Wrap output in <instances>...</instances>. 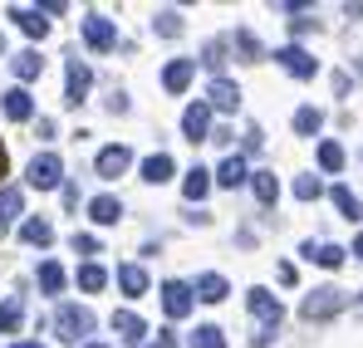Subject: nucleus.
<instances>
[{"label":"nucleus","mask_w":363,"mask_h":348,"mask_svg":"<svg viewBox=\"0 0 363 348\" xmlns=\"http://www.w3.org/2000/svg\"><path fill=\"white\" fill-rule=\"evenodd\" d=\"M74 250H79V255H99V250H104V245H99V240H94V235H74Z\"/></svg>","instance_id":"obj_38"},{"label":"nucleus","mask_w":363,"mask_h":348,"mask_svg":"<svg viewBox=\"0 0 363 348\" xmlns=\"http://www.w3.org/2000/svg\"><path fill=\"white\" fill-rule=\"evenodd\" d=\"M20 240H25V245H50V240H55V231H50V221L30 216V221L20 226Z\"/></svg>","instance_id":"obj_24"},{"label":"nucleus","mask_w":363,"mask_h":348,"mask_svg":"<svg viewBox=\"0 0 363 348\" xmlns=\"http://www.w3.org/2000/svg\"><path fill=\"white\" fill-rule=\"evenodd\" d=\"M191 285H182V280H167L162 285V309H167V319H182V314H191Z\"/></svg>","instance_id":"obj_7"},{"label":"nucleus","mask_w":363,"mask_h":348,"mask_svg":"<svg viewBox=\"0 0 363 348\" xmlns=\"http://www.w3.org/2000/svg\"><path fill=\"white\" fill-rule=\"evenodd\" d=\"M191 74H196V64H191V59H172V64L162 69V89H167V94H182V89L191 84Z\"/></svg>","instance_id":"obj_14"},{"label":"nucleus","mask_w":363,"mask_h":348,"mask_svg":"<svg viewBox=\"0 0 363 348\" xmlns=\"http://www.w3.org/2000/svg\"><path fill=\"white\" fill-rule=\"evenodd\" d=\"M118 290L128 299H143L147 294V270L143 265H118Z\"/></svg>","instance_id":"obj_15"},{"label":"nucleus","mask_w":363,"mask_h":348,"mask_svg":"<svg viewBox=\"0 0 363 348\" xmlns=\"http://www.w3.org/2000/svg\"><path fill=\"white\" fill-rule=\"evenodd\" d=\"M344 309V294L339 290H314V294H304V304H300V314L314 324V319H329V314H339Z\"/></svg>","instance_id":"obj_4"},{"label":"nucleus","mask_w":363,"mask_h":348,"mask_svg":"<svg viewBox=\"0 0 363 348\" xmlns=\"http://www.w3.org/2000/svg\"><path fill=\"white\" fill-rule=\"evenodd\" d=\"M250 186H255L260 206H275V196H280V181H275V172H255V176H250Z\"/></svg>","instance_id":"obj_26"},{"label":"nucleus","mask_w":363,"mask_h":348,"mask_svg":"<svg viewBox=\"0 0 363 348\" xmlns=\"http://www.w3.org/2000/svg\"><path fill=\"white\" fill-rule=\"evenodd\" d=\"M275 59L295 74V79H314L319 74V64H314V55H304L300 45H285V50H275Z\"/></svg>","instance_id":"obj_10"},{"label":"nucleus","mask_w":363,"mask_h":348,"mask_svg":"<svg viewBox=\"0 0 363 348\" xmlns=\"http://www.w3.org/2000/svg\"><path fill=\"white\" fill-rule=\"evenodd\" d=\"M319 123H324L319 108H300V113H295V133H300V137H314V133H319Z\"/></svg>","instance_id":"obj_33"},{"label":"nucleus","mask_w":363,"mask_h":348,"mask_svg":"<svg viewBox=\"0 0 363 348\" xmlns=\"http://www.w3.org/2000/svg\"><path fill=\"white\" fill-rule=\"evenodd\" d=\"M55 334H60L64 344L89 339V334H94V314H89L84 304H60V314H55Z\"/></svg>","instance_id":"obj_1"},{"label":"nucleus","mask_w":363,"mask_h":348,"mask_svg":"<svg viewBox=\"0 0 363 348\" xmlns=\"http://www.w3.org/2000/svg\"><path fill=\"white\" fill-rule=\"evenodd\" d=\"M182 133H186L191 142L211 137V103H191V108L182 113Z\"/></svg>","instance_id":"obj_9"},{"label":"nucleus","mask_w":363,"mask_h":348,"mask_svg":"<svg viewBox=\"0 0 363 348\" xmlns=\"http://www.w3.org/2000/svg\"><path fill=\"white\" fill-rule=\"evenodd\" d=\"M226 290H231V285H226L221 275H201V280H196V299H206V304H221Z\"/></svg>","instance_id":"obj_23"},{"label":"nucleus","mask_w":363,"mask_h":348,"mask_svg":"<svg viewBox=\"0 0 363 348\" xmlns=\"http://www.w3.org/2000/svg\"><path fill=\"white\" fill-rule=\"evenodd\" d=\"M304 260H314V265H324V270H339V265H344V245L309 240V245H304Z\"/></svg>","instance_id":"obj_13"},{"label":"nucleus","mask_w":363,"mask_h":348,"mask_svg":"<svg viewBox=\"0 0 363 348\" xmlns=\"http://www.w3.org/2000/svg\"><path fill=\"white\" fill-rule=\"evenodd\" d=\"M191 348H226V334H221L216 324H201V329L191 334Z\"/></svg>","instance_id":"obj_31"},{"label":"nucleus","mask_w":363,"mask_h":348,"mask_svg":"<svg viewBox=\"0 0 363 348\" xmlns=\"http://www.w3.org/2000/svg\"><path fill=\"white\" fill-rule=\"evenodd\" d=\"M319 167H324V172H339V167H344V147H339V142H319Z\"/></svg>","instance_id":"obj_34"},{"label":"nucleus","mask_w":363,"mask_h":348,"mask_svg":"<svg viewBox=\"0 0 363 348\" xmlns=\"http://www.w3.org/2000/svg\"><path fill=\"white\" fill-rule=\"evenodd\" d=\"M84 348H108V344H84Z\"/></svg>","instance_id":"obj_42"},{"label":"nucleus","mask_w":363,"mask_h":348,"mask_svg":"<svg viewBox=\"0 0 363 348\" xmlns=\"http://www.w3.org/2000/svg\"><path fill=\"white\" fill-rule=\"evenodd\" d=\"M172 172H177V167H172V157H167V152H152V157L143 162V181H152V186H162Z\"/></svg>","instance_id":"obj_19"},{"label":"nucleus","mask_w":363,"mask_h":348,"mask_svg":"<svg viewBox=\"0 0 363 348\" xmlns=\"http://www.w3.org/2000/svg\"><path fill=\"white\" fill-rule=\"evenodd\" d=\"M0 231H5V226H0Z\"/></svg>","instance_id":"obj_45"},{"label":"nucleus","mask_w":363,"mask_h":348,"mask_svg":"<svg viewBox=\"0 0 363 348\" xmlns=\"http://www.w3.org/2000/svg\"><path fill=\"white\" fill-rule=\"evenodd\" d=\"M113 329H118L123 344H143V334H147V324H143L138 314H128V309H123V314H113Z\"/></svg>","instance_id":"obj_18"},{"label":"nucleus","mask_w":363,"mask_h":348,"mask_svg":"<svg viewBox=\"0 0 363 348\" xmlns=\"http://www.w3.org/2000/svg\"><path fill=\"white\" fill-rule=\"evenodd\" d=\"M329 196H334V206H339V216H349V221H359V216H363V201L354 196V191H349V186H334Z\"/></svg>","instance_id":"obj_25"},{"label":"nucleus","mask_w":363,"mask_h":348,"mask_svg":"<svg viewBox=\"0 0 363 348\" xmlns=\"http://www.w3.org/2000/svg\"><path fill=\"white\" fill-rule=\"evenodd\" d=\"M5 167H10V152H5V142H0V176H5Z\"/></svg>","instance_id":"obj_39"},{"label":"nucleus","mask_w":363,"mask_h":348,"mask_svg":"<svg viewBox=\"0 0 363 348\" xmlns=\"http://www.w3.org/2000/svg\"><path fill=\"white\" fill-rule=\"evenodd\" d=\"M0 108H5V118H10V123H25V118L35 113V99H30V94H25V89H10V94H5V103H0Z\"/></svg>","instance_id":"obj_16"},{"label":"nucleus","mask_w":363,"mask_h":348,"mask_svg":"<svg viewBox=\"0 0 363 348\" xmlns=\"http://www.w3.org/2000/svg\"><path fill=\"white\" fill-rule=\"evenodd\" d=\"M152 30H157L162 40H177V35H182V15H177V10H162V15L152 20Z\"/></svg>","instance_id":"obj_32"},{"label":"nucleus","mask_w":363,"mask_h":348,"mask_svg":"<svg viewBox=\"0 0 363 348\" xmlns=\"http://www.w3.org/2000/svg\"><path fill=\"white\" fill-rule=\"evenodd\" d=\"M216 181H221V186H241L245 181V157H226V162L216 167Z\"/></svg>","instance_id":"obj_28"},{"label":"nucleus","mask_w":363,"mask_h":348,"mask_svg":"<svg viewBox=\"0 0 363 348\" xmlns=\"http://www.w3.org/2000/svg\"><path fill=\"white\" fill-rule=\"evenodd\" d=\"M206 103H211V108H221V113H236V108H241V89H236L231 79H211Z\"/></svg>","instance_id":"obj_11"},{"label":"nucleus","mask_w":363,"mask_h":348,"mask_svg":"<svg viewBox=\"0 0 363 348\" xmlns=\"http://www.w3.org/2000/svg\"><path fill=\"white\" fill-rule=\"evenodd\" d=\"M236 50H241V59H250V64H255V59H265V50H260V40H255L250 30H236Z\"/></svg>","instance_id":"obj_35"},{"label":"nucleus","mask_w":363,"mask_h":348,"mask_svg":"<svg viewBox=\"0 0 363 348\" xmlns=\"http://www.w3.org/2000/svg\"><path fill=\"white\" fill-rule=\"evenodd\" d=\"M89 84H94L89 64H84V59L74 55V59H69V84H64V103H69V108H79V103L89 99Z\"/></svg>","instance_id":"obj_5"},{"label":"nucleus","mask_w":363,"mask_h":348,"mask_svg":"<svg viewBox=\"0 0 363 348\" xmlns=\"http://www.w3.org/2000/svg\"><path fill=\"white\" fill-rule=\"evenodd\" d=\"M20 206H25L20 186H5V191H0V226H5V221H15V216H20Z\"/></svg>","instance_id":"obj_29"},{"label":"nucleus","mask_w":363,"mask_h":348,"mask_svg":"<svg viewBox=\"0 0 363 348\" xmlns=\"http://www.w3.org/2000/svg\"><path fill=\"white\" fill-rule=\"evenodd\" d=\"M182 191H186V201H201V196L211 191V172H206V167H191L186 181H182Z\"/></svg>","instance_id":"obj_22"},{"label":"nucleus","mask_w":363,"mask_h":348,"mask_svg":"<svg viewBox=\"0 0 363 348\" xmlns=\"http://www.w3.org/2000/svg\"><path fill=\"white\" fill-rule=\"evenodd\" d=\"M84 40H89V50H113L118 45V30H113V20L108 15H84Z\"/></svg>","instance_id":"obj_3"},{"label":"nucleus","mask_w":363,"mask_h":348,"mask_svg":"<svg viewBox=\"0 0 363 348\" xmlns=\"http://www.w3.org/2000/svg\"><path fill=\"white\" fill-rule=\"evenodd\" d=\"M20 319H25V294H10V299L0 304V334H15Z\"/></svg>","instance_id":"obj_20"},{"label":"nucleus","mask_w":363,"mask_h":348,"mask_svg":"<svg viewBox=\"0 0 363 348\" xmlns=\"http://www.w3.org/2000/svg\"><path fill=\"white\" fill-rule=\"evenodd\" d=\"M319 191H324V186H319V176H314V172L295 176V196H300V201H314V196H319Z\"/></svg>","instance_id":"obj_37"},{"label":"nucleus","mask_w":363,"mask_h":348,"mask_svg":"<svg viewBox=\"0 0 363 348\" xmlns=\"http://www.w3.org/2000/svg\"><path fill=\"white\" fill-rule=\"evenodd\" d=\"M128 162H133V152H128L123 142H113V147H104V152H99V162H94V172H99V176H108V181H113V176H123V172H128Z\"/></svg>","instance_id":"obj_8"},{"label":"nucleus","mask_w":363,"mask_h":348,"mask_svg":"<svg viewBox=\"0 0 363 348\" xmlns=\"http://www.w3.org/2000/svg\"><path fill=\"white\" fill-rule=\"evenodd\" d=\"M147 348H162V344H147Z\"/></svg>","instance_id":"obj_44"},{"label":"nucleus","mask_w":363,"mask_h":348,"mask_svg":"<svg viewBox=\"0 0 363 348\" xmlns=\"http://www.w3.org/2000/svg\"><path fill=\"white\" fill-rule=\"evenodd\" d=\"M0 55H5V40H0Z\"/></svg>","instance_id":"obj_43"},{"label":"nucleus","mask_w":363,"mask_h":348,"mask_svg":"<svg viewBox=\"0 0 363 348\" xmlns=\"http://www.w3.org/2000/svg\"><path fill=\"white\" fill-rule=\"evenodd\" d=\"M245 304H250V314H255V319H260L265 329H280L285 309H280V299H275L270 290H250V299H245Z\"/></svg>","instance_id":"obj_6"},{"label":"nucleus","mask_w":363,"mask_h":348,"mask_svg":"<svg viewBox=\"0 0 363 348\" xmlns=\"http://www.w3.org/2000/svg\"><path fill=\"white\" fill-rule=\"evenodd\" d=\"M10 20H15V25H20L30 40H45V35H50V20H45V10H25V5H15V10H10Z\"/></svg>","instance_id":"obj_12"},{"label":"nucleus","mask_w":363,"mask_h":348,"mask_svg":"<svg viewBox=\"0 0 363 348\" xmlns=\"http://www.w3.org/2000/svg\"><path fill=\"white\" fill-rule=\"evenodd\" d=\"M40 290H45V294H60L64 290V265H60V260H45V265H40Z\"/></svg>","instance_id":"obj_27"},{"label":"nucleus","mask_w":363,"mask_h":348,"mask_svg":"<svg viewBox=\"0 0 363 348\" xmlns=\"http://www.w3.org/2000/svg\"><path fill=\"white\" fill-rule=\"evenodd\" d=\"M201 64H206V69H211V74L221 79V64H226V45H221V40H211V45L201 50Z\"/></svg>","instance_id":"obj_36"},{"label":"nucleus","mask_w":363,"mask_h":348,"mask_svg":"<svg viewBox=\"0 0 363 348\" xmlns=\"http://www.w3.org/2000/svg\"><path fill=\"white\" fill-rule=\"evenodd\" d=\"M354 255H363V235H359V240H354Z\"/></svg>","instance_id":"obj_40"},{"label":"nucleus","mask_w":363,"mask_h":348,"mask_svg":"<svg viewBox=\"0 0 363 348\" xmlns=\"http://www.w3.org/2000/svg\"><path fill=\"white\" fill-rule=\"evenodd\" d=\"M25 181H30L35 191H55V186H64V162L55 152H40V157L25 167Z\"/></svg>","instance_id":"obj_2"},{"label":"nucleus","mask_w":363,"mask_h":348,"mask_svg":"<svg viewBox=\"0 0 363 348\" xmlns=\"http://www.w3.org/2000/svg\"><path fill=\"white\" fill-rule=\"evenodd\" d=\"M10 69H15L20 79H40V74H45V55H40V50H25V55L10 59Z\"/></svg>","instance_id":"obj_21"},{"label":"nucleus","mask_w":363,"mask_h":348,"mask_svg":"<svg viewBox=\"0 0 363 348\" xmlns=\"http://www.w3.org/2000/svg\"><path fill=\"white\" fill-rule=\"evenodd\" d=\"M104 285H108V270H104V265H84V270H79V290L99 294Z\"/></svg>","instance_id":"obj_30"},{"label":"nucleus","mask_w":363,"mask_h":348,"mask_svg":"<svg viewBox=\"0 0 363 348\" xmlns=\"http://www.w3.org/2000/svg\"><path fill=\"white\" fill-rule=\"evenodd\" d=\"M10 348H45V344H10Z\"/></svg>","instance_id":"obj_41"},{"label":"nucleus","mask_w":363,"mask_h":348,"mask_svg":"<svg viewBox=\"0 0 363 348\" xmlns=\"http://www.w3.org/2000/svg\"><path fill=\"white\" fill-rule=\"evenodd\" d=\"M89 216H94L99 226H113V221L123 216V201L118 196H94V201H89Z\"/></svg>","instance_id":"obj_17"}]
</instances>
